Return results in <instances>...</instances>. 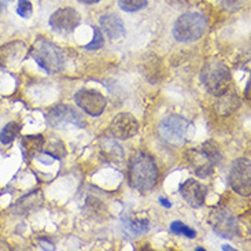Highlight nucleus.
<instances>
[{"mask_svg": "<svg viewBox=\"0 0 251 251\" xmlns=\"http://www.w3.org/2000/svg\"><path fill=\"white\" fill-rule=\"evenodd\" d=\"M159 172L154 159L144 152L136 154L130 162L128 169L129 185L140 192H150L155 187L158 181Z\"/></svg>", "mask_w": 251, "mask_h": 251, "instance_id": "1", "label": "nucleus"}, {"mask_svg": "<svg viewBox=\"0 0 251 251\" xmlns=\"http://www.w3.org/2000/svg\"><path fill=\"white\" fill-rule=\"evenodd\" d=\"M29 55L34 62L47 73H59L65 66V55L61 48L56 47L54 43L39 37L34 41L32 48L29 50Z\"/></svg>", "mask_w": 251, "mask_h": 251, "instance_id": "2", "label": "nucleus"}, {"mask_svg": "<svg viewBox=\"0 0 251 251\" xmlns=\"http://www.w3.org/2000/svg\"><path fill=\"white\" fill-rule=\"evenodd\" d=\"M201 81L206 91L214 96H223L231 87V72L221 61L207 62L201 72Z\"/></svg>", "mask_w": 251, "mask_h": 251, "instance_id": "3", "label": "nucleus"}, {"mask_svg": "<svg viewBox=\"0 0 251 251\" xmlns=\"http://www.w3.org/2000/svg\"><path fill=\"white\" fill-rule=\"evenodd\" d=\"M206 26V20L202 14L185 13L177 18L173 26V36L181 43L197 41L203 36Z\"/></svg>", "mask_w": 251, "mask_h": 251, "instance_id": "4", "label": "nucleus"}, {"mask_svg": "<svg viewBox=\"0 0 251 251\" xmlns=\"http://www.w3.org/2000/svg\"><path fill=\"white\" fill-rule=\"evenodd\" d=\"M190 123L181 116L172 114L163 118L159 123L158 132L163 142L173 147H180L187 142Z\"/></svg>", "mask_w": 251, "mask_h": 251, "instance_id": "5", "label": "nucleus"}, {"mask_svg": "<svg viewBox=\"0 0 251 251\" xmlns=\"http://www.w3.org/2000/svg\"><path fill=\"white\" fill-rule=\"evenodd\" d=\"M209 224L211 229L220 235L221 238L233 239L239 233L238 221L232 211L226 207L218 206L210 211L209 216Z\"/></svg>", "mask_w": 251, "mask_h": 251, "instance_id": "6", "label": "nucleus"}, {"mask_svg": "<svg viewBox=\"0 0 251 251\" xmlns=\"http://www.w3.org/2000/svg\"><path fill=\"white\" fill-rule=\"evenodd\" d=\"M228 181L232 190L242 197H250L251 192V163L247 158H239L233 161Z\"/></svg>", "mask_w": 251, "mask_h": 251, "instance_id": "7", "label": "nucleus"}, {"mask_svg": "<svg viewBox=\"0 0 251 251\" xmlns=\"http://www.w3.org/2000/svg\"><path fill=\"white\" fill-rule=\"evenodd\" d=\"M47 120L50 125L55 129H66L69 126L82 128L84 121L81 116L69 104H56L48 111Z\"/></svg>", "mask_w": 251, "mask_h": 251, "instance_id": "8", "label": "nucleus"}, {"mask_svg": "<svg viewBox=\"0 0 251 251\" xmlns=\"http://www.w3.org/2000/svg\"><path fill=\"white\" fill-rule=\"evenodd\" d=\"M75 102L82 111L92 117L100 116L107 106L106 98L95 89H80L75 95Z\"/></svg>", "mask_w": 251, "mask_h": 251, "instance_id": "9", "label": "nucleus"}, {"mask_svg": "<svg viewBox=\"0 0 251 251\" xmlns=\"http://www.w3.org/2000/svg\"><path fill=\"white\" fill-rule=\"evenodd\" d=\"M50 26L54 29L55 32L59 33H69L73 32L75 27L80 24V15L75 11V8H61L58 11H55L48 21Z\"/></svg>", "mask_w": 251, "mask_h": 251, "instance_id": "10", "label": "nucleus"}, {"mask_svg": "<svg viewBox=\"0 0 251 251\" xmlns=\"http://www.w3.org/2000/svg\"><path fill=\"white\" fill-rule=\"evenodd\" d=\"M139 130V123L135 117L129 113H120L118 116L113 118L110 124V133L116 139L126 140L137 133Z\"/></svg>", "mask_w": 251, "mask_h": 251, "instance_id": "11", "label": "nucleus"}, {"mask_svg": "<svg viewBox=\"0 0 251 251\" xmlns=\"http://www.w3.org/2000/svg\"><path fill=\"white\" fill-rule=\"evenodd\" d=\"M26 48L22 41H13L0 47V68L14 69L25 58Z\"/></svg>", "mask_w": 251, "mask_h": 251, "instance_id": "12", "label": "nucleus"}, {"mask_svg": "<svg viewBox=\"0 0 251 251\" xmlns=\"http://www.w3.org/2000/svg\"><path fill=\"white\" fill-rule=\"evenodd\" d=\"M180 194L183 199L187 203L192 206V207H201L203 206L204 201H206V187L203 184L199 183L194 178H190L183 184H180Z\"/></svg>", "mask_w": 251, "mask_h": 251, "instance_id": "13", "label": "nucleus"}, {"mask_svg": "<svg viewBox=\"0 0 251 251\" xmlns=\"http://www.w3.org/2000/svg\"><path fill=\"white\" fill-rule=\"evenodd\" d=\"M99 24L102 26L103 32L111 40H120L125 36V26L123 20L117 14H106L102 15Z\"/></svg>", "mask_w": 251, "mask_h": 251, "instance_id": "14", "label": "nucleus"}, {"mask_svg": "<svg viewBox=\"0 0 251 251\" xmlns=\"http://www.w3.org/2000/svg\"><path fill=\"white\" fill-rule=\"evenodd\" d=\"M192 155L190 158L191 165L195 168V173L199 177H207L210 176L211 173L214 172V163L211 162L207 156L204 155L203 152L199 150V151H192L191 152Z\"/></svg>", "mask_w": 251, "mask_h": 251, "instance_id": "15", "label": "nucleus"}, {"mask_svg": "<svg viewBox=\"0 0 251 251\" xmlns=\"http://www.w3.org/2000/svg\"><path fill=\"white\" fill-rule=\"evenodd\" d=\"M22 151H24V155L27 159H32L34 156H37L43 150L44 146V139L41 135H29L25 136L22 139Z\"/></svg>", "mask_w": 251, "mask_h": 251, "instance_id": "16", "label": "nucleus"}, {"mask_svg": "<svg viewBox=\"0 0 251 251\" xmlns=\"http://www.w3.org/2000/svg\"><path fill=\"white\" fill-rule=\"evenodd\" d=\"M102 154L109 162H121L124 159V151L114 139H106L102 142Z\"/></svg>", "mask_w": 251, "mask_h": 251, "instance_id": "17", "label": "nucleus"}, {"mask_svg": "<svg viewBox=\"0 0 251 251\" xmlns=\"http://www.w3.org/2000/svg\"><path fill=\"white\" fill-rule=\"evenodd\" d=\"M125 229L132 235H142L150 229V221L147 218L137 217H125L123 220Z\"/></svg>", "mask_w": 251, "mask_h": 251, "instance_id": "18", "label": "nucleus"}, {"mask_svg": "<svg viewBox=\"0 0 251 251\" xmlns=\"http://www.w3.org/2000/svg\"><path fill=\"white\" fill-rule=\"evenodd\" d=\"M201 151H202L204 155L207 156L214 165H218V163L221 162V159H223L221 149H220V146L217 144V142H214V140H207L206 143H203L202 147H201Z\"/></svg>", "mask_w": 251, "mask_h": 251, "instance_id": "19", "label": "nucleus"}, {"mask_svg": "<svg viewBox=\"0 0 251 251\" xmlns=\"http://www.w3.org/2000/svg\"><path fill=\"white\" fill-rule=\"evenodd\" d=\"M21 124L17 121H11L4 126V128L0 130V143L1 144H10L11 142L15 140V137L20 135L21 132Z\"/></svg>", "mask_w": 251, "mask_h": 251, "instance_id": "20", "label": "nucleus"}, {"mask_svg": "<svg viewBox=\"0 0 251 251\" xmlns=\"http://www.w3.org/2000/svg\"><path fill=\"white\" fill-rule=\"evenodd\" d=\"M170 231H172V233H175V235H183V236L188 239L197 238V231L190 228L188 225H185L181 221H173L170 224Z\"/></svg>", "mask_w": 251, "mask_h": 251, "instance_id": "21", "label": "nucleus"}, {"mask_svg": "<svg viewBox=\"0 0 251 251\" xmlns=\"http://www.w3.org/2000/svg\"><path fill=\"white\" fill-rule=\"evenodd\" d=\"M118 6L123 11L135 13L147 6V0H118Z\"/></svg>", "mask_w": 251, "mask_h": 251, "instance_id": "22", "label": "nucleus"}, {"mask_svg": "<svg viewBox=\"0 0 251 251\" xmlns=\"http://www.w3.org/2000/svg\"><path fill=\"white\" fill-rule=\"evenodd\" d=\"M50 150H46L44 152L50 155L51 158H54V159H61L62 156H65L66 154V151H65V146H63V143L62 142H52L50 143Z\"/></svg>", "mask_w": 251, "mask_h": 251, "instance_id": "23", "label": "nucleus"}, {"mask_svg": "<svg viewBox=\"0 0 251 251\" xmlns=\"http://www.w3.org/2000/svg\"><path fill=\"white\" fill-rule=\"evenodd\" d=\"M33 13V6L30 0H18L17 3V14L22 18H30Z\"/></svg>", "mask_w": 251, "mask_h": 251, "instance_id": "24", "label": "nucleus"}, {"mask_svg": "<svg viewBox=\"0 0 251 251\" xmlns=\"http://www.w3.org/2000/svg\"><path fill=\"white\" fill-rule=\"evenodd\" d=\"M104 46V39H103V34L102 32L99 30V27H94V39L92 41L85 46V50H89V51H92V50H99V48H102Z\"/></svg>", "mask_w": 251, "mask_h": 251, "instance_id": "25", "label": "nucleus"}, {"mask_svg": "<svg viewBox=\"0 0 251 251\" xmlns=\"http://www.w3.org/2000/svg\"><path fill=\"white\" fill-rule=\"evenodd\" d=\"M247 0H220L221 6L226 8L228 11H236L239 8L245 6Z\"/></svg>", "mask_w": 251, "mask_h": 251, "instance_id": "26", "label": "nucleus"}, {"mask_svg": "<svg viewBox=\"0 0 251 251\" xmlns=\"http://www.w3.org/2000/svg\"><path fill=\"white\" fill-rule=\"evenodd\" d=\"M158 202L162 204L163 207H166V209H169V207H172V203H170V202H169V201H168V199H166V198L161 197V198H159V199H158Z\"/></svg>", "mask_w": 251, "mask_h": 251, "instance_id": "27", "label": "nucleus"}, {"mask_svg": "<svg viewBox=\"0 0 251 251\" xmlns=\"http://www.w3.org/2000/svg\"><path fill=\"white\" fill-rule=\"evenodd\" d=\"M81 3H85V4H94V3H98L100 0H80Z\"/></svg>", "mask_w": 251, "mask_h": 251, "instance_id": "28", "label": "nucleus"}, {"mask_svg": "<svg viewBox=\"0 0 251 251\" xmlns=\"http://www.w3.org/2000/svg\"><path fill=\"white\" fill-rule=\"evenodd\" d=\"M249 91H250V82H247V87H246V96H249Z\"/></svg>", "mask_w": 251, "mask_h": 251, "instance_id": "29", "label": "nucleus"}, {"mask_svg": "<svg viewBox=\"0 0 251 251\" xmlns=\"http://www.w3.org/2000/svg\"><path fill=\"white\" fill-rule=\"evenodd\" d=\"M223 250H233L231 246H223Z\"/></svg>", "mask_w": 251, "mask_h": 251, "instance_id": "30", "label": "nucleus"}]
</instances>
